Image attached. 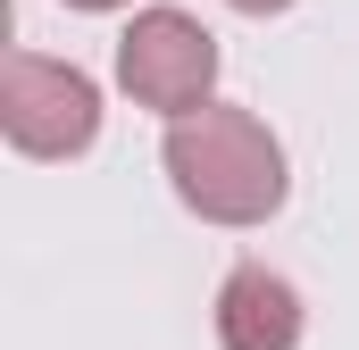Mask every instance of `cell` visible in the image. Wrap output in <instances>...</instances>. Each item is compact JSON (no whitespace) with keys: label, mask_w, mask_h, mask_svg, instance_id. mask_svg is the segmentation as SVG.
<instances>
[{"label":"cell","mask_w":359,"mask_h":350,"mask_svg":"<svg viewBox=\"0 0 359 350\" xmlns=\"http://www.w3.org/2000/svg\"><path fill=\"white\" fill-rule=\"evenodd\" d=\"M168 167H176L184 200L217 209V217H259L276 192V150L259 142V125L243 117H184L168 134Z\"/></svg>","instance_id":"1"},{"label":"cell","mask_w":359,"mask_h":350,"mask_svg":"<svg viewBox=\"0 0 359 350\" xmlns=\"http://www.w3.org/2000/svg\"><path fill=\"white\" fill-rule=\"evenodd\" d=\"M8 134L25 150H76V142H92V84L67 76V67L17 59L8 67Z\"/></svg>","instance_id":"2"},{"label":"cell","mask_w":359,"mask_h":350,"mask_svg":"<svg viewBox=\"0 0 359 350\" xmlns=\"http://www.w3.org/2000/svg\"><path fill=\"white\" fill-rule=\"evenodd\" d=\"M209 67H217L209 34H192L184 17H168V8L126 34V84L142 92V100H159V108L201 100V92H209Z\"/></svg>","instance_id":"3"},{"label":"cell","mask_w":359,"mask_h":350,"mask_svg":"<svg viewBox=\"0 0 359 350\" xmlns=\"http://www.w3.org/2000/svg\"><path fill=\"white\" fill-rule=\"evenodd\" d=\"M292 334H301L292 292L276 284L268 267H243V275L226 284V342H234V350H284Z\"/></svg>","instance_id":"4"},{"label":"cell","mask_w":359,"mask_h":350,"mask_svg":"<svg viewBox=\"0 0 359 350\" xmlns=\"http://www.w3.org/2000/svg\"><path fill=\"white\" fill-rule=\"evenodd\" d=\"M243 8H276V0H243Z\"/></svg>","instance_id":"5"},{"label":"cell","mask_w":359,"mask_h":350,"mask_svg":"<svg viewBox=\"0 0 359 350\" xmlns=\"http://www.w3.org/2000/svg\"><path fill=\"white\" fill-rule=\"evenodd\" d=\"M84 8H109V0H84Z\"/></svg>","instance_id":"6"}]
</instances>
